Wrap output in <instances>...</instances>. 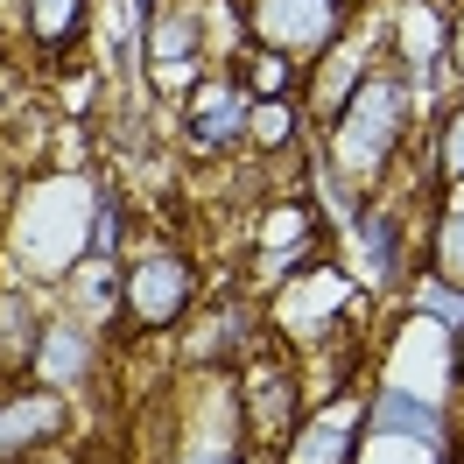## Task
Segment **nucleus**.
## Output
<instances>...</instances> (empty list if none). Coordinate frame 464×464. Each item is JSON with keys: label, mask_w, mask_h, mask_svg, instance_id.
Wrapping results in <instances>:
<instances>
[{"label": "nucleus", "mask_w": 464, "mask_h": 464, "mask_svg": "<svg viewBox=\"0 0 464 464\" xmlns=\"http://www.w3.org/2000/svg\"><path fill=\"white\" fill-rule=\"evenodd\" d=\"M408 141V78L401 63H366L359 85L338 99V113L324 120V176L345 190V204H359L366 190L387 183V162Z\"/></svg>", "instance_id": "nucleus-1"}, {"label": "nucleus", "mask_w": 464, "mask_h": 464, "mask_svg": "<svg viewBox=\"0 0 464 464\" xmlns=\"http://www.w3.org/2000/svg\"><path fill=\"white\" fill-rule=\"evenodd\" d=\"M246 443H254V436H246V415H239V380L232 373H204V401L183 408L169 464H239Z\"/></svg>", "instance_id": "nucleus-2"}, {"label": "nucleus", "mask_w": 464, "mask_h": 464, "mask_svg": "<svg viewBox=\"0 0 464 464\" xmlns=\"http://www.w3.org/2000/svg\"><path fill=\"white\" fill-rule=\"evenodd\" d=\"M246 35L254 50H275V57H324L338 35H345V7L338 0H254L246 7Z\"/></svg>", "instance_id": "nucleus-3"}, {"label": "nucleus", "mask_w": 464, "mask_h": 464, "mask_svg": "<svg viewBox=\"0 0 464 464\" xmlns=\"http://www.w3.org/2000/svg\"><path fill=\"white\" fill-rule=\"evenodd\" d=\"M120 303H127L134 331H169V324H183L190 303H198V267L183 261V254H169V246H155V254H141V261L127 267Z\"/></svg>", "instance_id": "nucleus-4"}, {"label": "nucleus", "mask_w": 464, "mask_h": 464, "mask_svg": "<svg viewBox=\"0 0 464 464\" xmlns=\"http://www.w3.org/2000/svg\"><path fill=\"white\" fill-rule=\"evenodd\" d=\"M239 415H246V436L254 443H289L295 422H303V387H295L289 352H254L246 359V380H239Z\"/></svg>", "instance_id": "nucleus-5"}, {"label": "nucleus", "mask_w": 464, "mask_h": 464, "mask_svg": "<svg viewBox=\"0 0 464 464\" xmlns=\"http://www.w3.org/2000/svg\"><path fill=\"white\" fill-rule=\"evenodd\" d=\"M141 57H148V78L162 92H190L198 85V63H204V14L190 0H155L141 22Z\"/></svg>", "instance_id": "nucleus-6"}, {"label": "nucleus", "mask_w": 464, "mask_h": 464, "mask_svg": "<svg viewBox=\"0 0 464 464\" xmlns=\"http://www.w3.org/2000/svg\"><path fill=\"white\" fill-rule=\"evenodd\" d=\"M352 310V282L338 267H310V275H295L282 303H275V317L289 331V352H317V345H338V324Z\"/></svg>", "instance_id": "nucleus-7"}, {"label": "nucleus", "mask_w": 464, "mask_h": 464, "mask_svg": "<svg viewBox=\"0 0 464 464\" xmlns=\"http://www.w3.org/2000/svg\"><path fill=\"white\" fill-rule=\"evenodd\" d=\"M359 443H366V401L331 394L324 408H303L295 436L282 443V464H359Z\"/></svg>", "instance_id": "nucleus-8"}, {"label": "nucleus", "mask_w": 464, "mask_h": 464, "mask_svg": "<svg viewBox=\"0 0 464 464\" xmlns=\"http://www.w3.org/2000/svg\"><path fill=\"white\" fill-rule=\"evenodd\" d=\"M183 134H190V148L246 141V85H239V71H204L198 85L183 92Z\"/></svg>", "instance_id": "nucleus-9"}, {"label": "nucleus", "mask_w": 464, "mask_h": 464, "mask_svg": "<svg viewBox=\"0 0 464 464\" xmlns=\"http://www.w3.org/2000/svg\"><path fill=\"white\" fill-rule=\"evenodd\" d=\"M71 422V401H63L57 387H35V394H14V401H0V464H22L35 450H50Z\"/></svg>", "instance_id": "nucleus-10"}, {"label": "nucleus", "mask_w": 464, "mask_h": 464, "mask_svg": "<svg viewBox=\"0 0 464 464\" xmlns=\"http://www.w3.org/2000/svg\"><path fill=\"white\" fill-rule=\"evenodd\" d=\"M92 366H99V352H92L85 324H71V317L43 324V338H35V366H29V373H43V387H78Z\"/></svg>", "instance_id": "nucleus-11"}, {"label": "nucleus", "mask_w": 464, "mask_h": 464, "mask_svg": "<svg viewBox=\"0 0 464 464\" xmlns=\"http://www.w3.org/2000/svg\"><path fill=\"white\" fill-rule=\"evenodd\" d=\"M430 275L436 289L464 295V183H443V204L430 218Z\"/></svg>", "instance_id": "nucleus-12"}, {"label": "nucleus", "mask_w": 464, "mask_h": 464, "mask_svg": "<svg viewBox=\"0 0 464 464\" xmlns=\"http://www.w3.org/2000/svg\"><path fill=\"white\" fill-rule=\"evenodd\" d=\"M43 310L29 303V289H0V380L35 366V338H43Z\"/></svg>", "instance_id": "nucleus-13"}, {"label": "nucleus", "mask_w": 464, "mask_h": 464, "mask_svg": "<svg viewBox=\"0 0 464 464\" xmlns=\"http://www.w3.org/2000/svg\"><path fill=\"white\" fill-rule=\"evenodd\" d=\"M22 22H29V35H35L43 57H63V50L85 35L92 0H22Z\"/></svg>", "instance_id": "nucleus-14"}, {"label": "nucleus", "mask_w": 464, "mask_h": 464, "mask_svg": "<svg viewBox=\"0 0 464 464\" xmlns=\"http://www.w3.org/2000/svg\"><path fill=\"white\" fill-rule=\"evenodd\" d=\"M310 239H317V211H310V204L295 198V204H275V211H267L261 218V232H254V246H261L267 261H282V254H310Z\"/></svg>", "instance_id": "nucleus-15"}, {"label": "nucleus", "mask_w": 464, "mask_h": 464, "mask_svg": "<svg viewBox=\"0 0 464 464\" xmlns=\"http://www.w3.org/2000/svg\"><path fill=\"white\" fill-rule=\"evenodd\" d=\"M295 134H303V99H254L246 106V141L254 148H295Z\"/></svg>", "instance_id": "nucleus-16"}, {"label": "nucleus", "mask_w": 464, "mask_h": 464, "mask_svg": "<svg viewBox=\"0 0 464 464\" xmlns=\"http://www.w3.org/2000/svg\"><path fill=\"white\" fill-rule=\"evenodd\" d=\"M239 85H246V99H295L303 92V63L275 57V50H254L239 63Z\"/></svg>", "instance_id": "nucleus-17"}, {"label": "nucleus", "mask_w": 464, "mask_h": 464, "mask_svg": "<svg viewBox=\"0 0 464 464\" xmlns=\"http://www.w3.org/2000/svg\"><path fill=\"white\" fill-rule=\"evenodd\" d=\"M436 176H443V183H464V106H450L443 127H436Z\"/></svg>", "instance_id": "nucleus-18"}, {"label": "nucleus", "mask_w": 464, "mask_h": 464, "mask_svg": "<svg viewBox=\"0 0 464 464\" xmlns=\"http://www.w3.org/2000/svg\"><path fill=\"white\" fill-rule=\"evenodd\" d=\"M443 57H450V71H458V78H464V14H458V22H450V43H443Z\"/></svg>", "instance_id": "nucleus-19"}, {"label": "nucleus", "mask_w": 464, "mask_h": 464, "mask_svg": "<svg viewBox=\"0 0 464 464\" xmlns=\"http://www.w3.org/2000/svg\"><path fill=\"white\" fill-rule=\"evenodd\" d=\"M450 380L464 387V324H458V338H450Z\"/></svg>", "instance_id": "nucleus-20"}, {"label": "nucleus", "mask_w": 464, "mask_h": 464, "mask_svg": "<svg viewBox=\"0 0 464 464\" xmlns=\"http://www.w3.org/2000/svg\"><path fill=\"white\" fill-rule=\"evenodd\" d=\"M338 7H345V14H352V7H366V0H338Z\"/></svg>", "instance_id": "nucleus-21"}]
</instances>
